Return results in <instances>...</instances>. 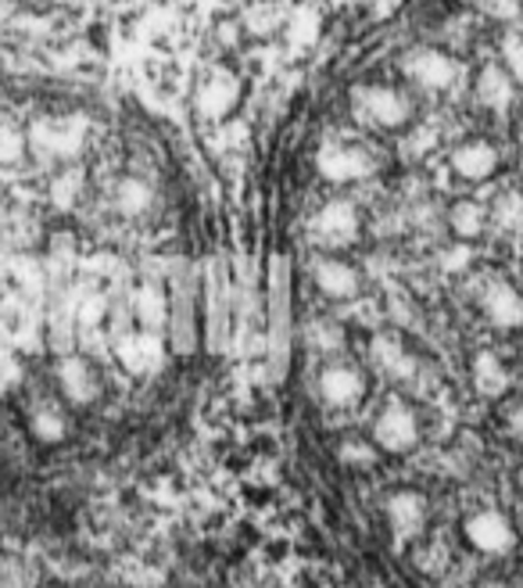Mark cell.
<instances>
[{"instance_id":"obj_1","label":"cell","mask_w":523,"mask_h":588,"mask_svg":"<svg viewBox=\"0 0 523 588\" xmlns=\"http://www.w3.org/2000/svg\"><path fill=\"white\" fill-rule=\"evenodd\" d=\"M351 115L359 118L362 126L369 130H380V133H394V130H406L412 123V97L406 90L398 86H383V83H373V86H356L351 90Z\"/></svg>"},{"instance_id":"obj_2","label":"cell","mask_w":523,"mask_h":588,"mask_svg":"<svg viewBox=\"0 0 523 588\" xmlns=\"http://www.w3.org/2000/svg\"><path fill=\"white\" fill-rule=\"evenodd\" d=\"M369 439H373L380 452H388V456H409L423 439L420 413L412 410L406 399H388L380 405V413L373 416Z\"/></svg>"},{"instance_id":"obj_3","label":"cell","mask_w":523,"mask_h":588,"mask_svg":"<svg viewBox=\"0 0 523 588\" xmlns=\"http://www.w3.org/2000/svg\"><path fill=\"white\" fill-rule=\"evenodd\" d=\"M362 237V213L351 198H334L312 216V240L327 251H345L359 245Z\"/></svg>"},{"instance_id":"obj_4","label":"cell","mask_w":523,"mask_h":588,"mask_svg":"<svg viewBox=\"0 0 523 588\" xmlns=\"http://www.w3.org/2000/svg\"><path fill=\"white\" fill-rule=\"evenodd\" d=\"M402 72L409 83H417L420 90H430V94H444L452 90L459 80H463V69L452 54H444L438 48H412L402 58Z\"/></svg>"},{"instance_id":"obj_5","label":"cell","mask_w":523,"mask_h":588,"mask_svg":"<svg viewBox=\"0 0 523 588\" xmlns=\"http://www.w3.org/2000/svg\"><path fill=\"white\" fill-rule=\"evenodd\" d=\"M463 535L470 549L488 556V560H499V556H510L516 549V527L499 509H476V514H470L463 524Z\"/></svg>"},{"instance_id":"obj_6","label":"cell","mask_w":523,"mask_h":588,"mask_svg":"<svg viewBox=\"0 0 523 588\" xmlns=\"http://www.w3.org/2000/svg\"><path fill=\"white\" fill-rule=\"evenodd\" d=\"M383 517H388V532L398 546H409V541L423 538V532H427L430 503L417 488H398L388 495V503H383Z\"/></svg>"},{"instance_id":"obj_7","label":"cell","mask_w":523,"mask_h":588,"mask_svg":"<svg viewBox=\"0 0 523 588\" xmlns=\"http://www.w3.org/2000/svg\"><path fill=\"white\" fill-rule=\"evenodd\" d=\"M316 169L330 179V184H359V179L373 176L377 162L359 144H322L316 155Z\"/></svg>"},{"instance_id":"obj_8","label":"cell","mask_w":523,"mask_h":588,"mask_svg":"<svg viewBox=\"0 0 523 588\" xmlns=\"http://www.w3.org/2000/svg\"><path fill=\"white\" fill-rule=\"evenodd\" d=\"M366 391H369L366 373L351 363H327L319 373V399L330 410H356L366 399Z\"/></svg>"},{"instance_id":"obj_9","label":"cell","mask_w":523,"mask_h":588,"mask_svg":"<svg viewBox=\"0 0 523 588\" xmlns=\"http://www.w3.org/2000/svg\"><path fill=\"white\" fill-rule=\"evenodd\" d=\"M481 312L495 330H523V291L510 280H488L481 291Z\"/></svg>"},{"instance_id":"obj_10","label":"cell","mask_w":523,"mask_h":588,"mask_svg":"<svg viewBox=\"0 0 523 588\" xmlns=\"http://www.w3.org/2000/svg\"><path fill=\"white\" fill-rule=\"evenodd\" d=\"M312 280L322 298L330 301H356L362 295V274L337 255H322L312 262Z\"/></svg>"},{"instance_id":"obj_11","label":"cell","mask_w":523,"mask_h":588,"mask_svg":"<svg viewBox=\"0 0 523 588\" xmlns=\"http://www.w3.org/2000/svg\"><path fill=\"white\" fill-rule=\"evenodd\" d=\"M54 376H58L61 395H65V402H72V405H94L101 395V376L83 355H61L54 367Z\"/></svg>"},{"instance_id":"obj_12","label":"cell","mask_w":523,"mask_h":588,"mask_svg":"<svg viewBox=\"0 0 523 588\" xmlns=\"http://www.w3.org/2000/svg\"><path fill=\"white\" fill-rule=\"evenodd\" d=\"M369 363H373L380 376H388V381H412L420 370L417 355H412L402 344V338H394V334H377L369 341Z\"/></svg>"},{"instance_id":"obj_13","label":"cell","mask_w":523,"mask_h":588,"mask_svg":"<svg viewBox=\"0 0 523 588\" xmlns=\"http://www.w3.org/2000/svg\"><path fill=\"white\" fill-rule=\"evenodd\" d=\"M499 165H502L499 147L491 141H481V137L459 144L452 151V173L459 179H466V184H484V179L499 173Z\"/></svg>"},{"instance_id":"obj_14","label":"cell","mask_w":523,"mask_h":588,"mask_svg":"<svg viewBox=\"0 0 523 588\" xmlns=\"http://www.w3.org/2000/svg\"><path fill=\"white\" fill-rule=\"evenodd\" d=\"M516 86L520 83L513 80V72L505 65H488V69L476 72L473 94L488 112H510L513 101H516Z\"/></svg>"},{"instance_id":"obj_15","label":"cell","mask_w":523,"mask_h":588,"mask_svg":"<svg viewBox=\"0 0 523 588\" xmlns=\"http://www.w3.org/2000/svg\"><path fill=\"white\" fill-rule=\"evenodd\" d=\"M119 359L130 373H155L165 363V349L155 330H141L119 341Z\"/></svg>"},{"instance_id":"obj_16","label":"cell","mask_w":523,"mask_h":588,"mask_svg":"<svg viewBox=\"0 0 523 588\" xmlns=\"http://www.w3.org/2000/svg\"><path fill=\"white\" fill-rule=\"evenodd\" d=\"M470 376H473V388H476V395H481V399H502L505 391L513 388V376H510V370H505L502 355L491 352V349L473 355Z\"/></svg>"},{"instance_id":"obj_17","label":"cell","mask_w":523,"mask_h":588,"mask_svg":"<svg viewBox=\"0 0 523 588\" xmlns=\"http://www.w3.org/2000/svg\"><path fill=\"white\" fill-rule=\"evenodd\" d=\"M33 144L40 155H51V158H72V155H80V147H83V126L75 123V118H69V123H40L33 130Z\"/></svg>"},{"instance_id":"obj_18","label":"cell","mask_w":523,"mask_h":588,"mask_svg":"<svg viewBox=\"0 0 523 588\" xmlns=\"http://www.w3.org/2000/svg\"><path fill=\"white\" fill-rule=\"evenodd\" d=\"M29 434L40 445H61L69 439V416L58 410L54 402H40L33 413H29Z\"/></svg>"},{"instance_id":"obj_19","label":"cell","mask_w":523,"mask_h":588,"mask_svg":"<svg viewBox=\"0 0 523 588\" xmlns=\"http://www.w3.org/2000/svg\"><path fill=\"white\" fill-rule=\"evenodd\" d=\"M151 202H155V190H151V184H144L141 176H126V179H119V187H115V208L126 219H136V216H144Z\"/></svg>"},{"instance_id":"obj_20","label":"cell","mask_w":523,"mask_h":588,"mask_svg":"<svg viewBox=\"0 0 523 588\" xmlns=\"http://www.w3.org/2000/svg\"><path fill=\"white\" fill-rule=\"evenodd\" d=\"M449 226H452V234H455L459 240H476V237L484 234V226H488L484 205H476V202H459V205H452Z\"/></svg>"},{"instance_id":"obj_21","label":"cell","mask_w":523,"mask_h":588,"mask_svg":"<svg viewBox=\"0 0 523 588\" xmlns=\"http://www.w3.org/2000/svg\"><path fill=\"white\" fill-rule=\"evenodd\" d=\"M305 338H309V349H316L322 355H334V352L345 349V330L337 327L334 320H327V316L312 320L309 330H305Z\"/></svg>"},{"instance_id":"obj_22","label":"cell","mask_w":523,"mask_h":588,"mask_svg":"<svg viewBox=\"0 0 523 588\" xmlns=\"http://www.w3.org/2000/svg\"><path fill=\"white\" fill-rule=\"evenodd\" d=\"M136 320H141L144 330H158L165 320V306H162V295L155 288H144L136 295Z\"/></svg>"},{"instance_id":"obj_23","label":"cell","mask_w":523,"mask_h":588,"mask_svg":"<svg viewBox=\"0 0 523 588\" xmlns=\"http://www.w3.org/2000/svg\"><path fill=\"white\" fill-rule=\"evenodd\" d=\"M502 62L513 72V80L523 86V37L520 33H510L502 40Z\"/></svg>"},{"instance_id":"obj_24","label":"cell","mask_w":523,"mask_h":588,"mask_svg":"<svg viewBox=\"0 0 523 588\" xmlns=\"http://www.w3.org/2000/svg\"><path fill=\"white\" fill-rule=\"evenodd\" d=\"M341 460H345L348 466H373V463H377V445H373V439H369V442H345V445H341Z\"/></svg>"},{"instance_id":"obj_25","label":"cell","mask_w":523,"mask_h":588,"mask_svg":"<svg viewBox=\"0 0 523 588\" xmlns=\"http://www.w3.org/2000/svg\"><path fill=\"white\" fill-rule=\"evenodd\" d=\"M499 223L523 234V194H505L499 202Z\"/></svg>"},{"instance_id":"obj_26","label":"cell","mask_w":523,"mask_h":588,"mask_svg":"<svg viewBox=\"0 0 523 588\" xmlns=\"http://www.w3.org/2000/svg\"><path fill=\"white\" fill-rule=\"evenodd\" d=\"M476 4H481V11L495 22H513L523 8L520 0H476Z\"/></svg>"},{"instance_id":"obj_27","label":"cell","mask_w":523,"mask_h":588,"mask_svg":"<svg viewBox=\"0 0 523 588\" xmlns=\"http://www.w3.org/2000/svg\"><path fill=\"white\" fill-rule=\"evenodd\" d=\"M75 190H80V173H65V176H58V184H54V202H58L61 208H69Z\"/></svg>"},{"instance_id":"obj_28","label":"cell","mask_w":523,"mask_h":588,"mask_svg":"<svg viewBox=\"0 0 523 588\" xmlns=\"http://www.w3.org/2000/svg\"><path fill=\"white\" fill-rule=\"evenodd\" d=\"M19 158H22V137H19V133H14L11 126H8V130H4V162H8V165H14Z\"/></svg>"},{"instance_id":"obj_29","label":"cell","mask_w":523,"mask_h":588,"mask_svg":"<svg viewBox=\"0 0 523 588\" xmlns=\"http://www.w3.org/2000/svg\"><path fill=\"white\" fill-rule=\"evenodd\" d=\"M510 431L516 434V439H523V405H513L510 410Z\"/></svg>"},{"instance_id":"obj_30","label":"cell","mask_w":523,"mask_h":588,"mask_svg":"<svg viewBox=\"0 0 523 588\" xmlns=\"http://www.w3.org/2000/svg\"><path fill=\"white\" fill-rule=\"evenodd\" d=\"M466 259H470V251L463 248V251H459V255H449V262H444V269H455V266H459V269H463V266H466Z\"/></svg>"},{"instance_id":"obj_31","label":"cell","mask_w":523,"mask_h":588,"mask_svg":"<svg viewBox=\"0 0 523 588\" xmlns=\"http://www.w3.org/2000/svg\"><path fill=\"white\" fill-rule=\"evenodd\" d=\"M481 588H505V585H499V581H488V585H481Z\"/></svg>"},{"instance_id":"obj_32","label":"cell","mask_w":523,"mask_h":588,"mask_svg":"<svg viewBox=\"0 0 523 588\" xmlns=\"http://www.w3.org/2000/svg\"><path fill=\"white\" fill-rule=\"evenodd\" d=\"M516 481H520V492H523V466H520V474H516Z\"/></svg>"},{"instance_id":"obj_33","label":"cell","mask_w":523,"mask_h":588,"mask_svg":"<svg viewBox=\"0 0 523 588\" xmlns=\"http://www.w3.org/2000/svg\"><path fill=\"white\" fill-rule=\"evenodd\" d=\"M520 165H523V147H520Z\"/></svg>"}]
</instances>
